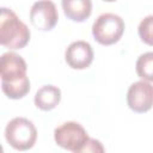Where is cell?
<instances>
[{
	"label": "cell",
	"mask_w": 153,
	"mask_h": 153,
	"mask_svg": "<svg viewBox=\"0 0 153 153\" xmlns=\"http://www.w3.org/2000/svg\"><path fill=\"white\" fill-rule=\"evenodd\" d=\"M0 43L7 49H22L30 41V30L19 17L7 7H1Z\"/></svg>",
	"instance_id": "obj_1"
},
{
	"label": "cell",
	"mask_w": 153,
	"mask_h": 153,
	"mask_svg": "<svg viewBox=\"0 0 153 153\" xmlns=\"http://www.w3.org/2000/svg\"><path fill=\"white\" fill-rule=\"evenodd\" d=\"M5 139L12 148L17 151H27L36 143L37 129L30 120L25 117H14L5 128Z\"/></svg>",
	"instance_id": "obj_2"
},
{
	"label": "cell",
	"mask_w": 153,
	"mask_h": 153,
	"mask_svg": "<svg viewBox=\"0 0 153 153\" xmlns=\"http://www.w3.org/2000/svg\"><path fill=\"white\" fill-rule=\"evenodd\" d=\"M123 19L111 12L100 14L92 25V36L102 45L117 43L124 32Z\"/></svg>",
	"instance_id": "obj_3"
},
{
	"label": "cell",
	"mask_w": 153,
	"mask_h": 153,
	"mask_svg": "<svg viewBox=\"0 0 153 153\" xmlns=\"http://www.w3.org/2000/svg\"><path fill=\"white\" fill-rule=\"evenodd\" d=\"M54 140L61 148L75 152L88 140V135L80 123L69 121L55 128Z\"/></svg>",
	"instance_id": "obj_4"
},
{
	"label": "cell",
	"mask_w": 153,
	"mask_h": 153,
	"mask_svg": "<svg viewBox=\"0 0 153 153\" xmlns=\"http://www.w3.org/2000/svg\"><path fill=\"white\" fill-rule=\"evenodd\" d=\"M127 104L137 114L147 112L153 106V85L140 80L131 84L127 92Z\"/></svg>",
	"instance_id": "obj_5"
},
{
	"label": "cell",
	"mask_w": 153,
	"mask_h": 153,
	"mask_svg": "<svg viewBox=\"0 0 153 153\" xmlns=\"http://www.w3.org/2000/svg\"><path fill=\"white\" fill-rule=\"evenodd\" d=\"M59 20L56 5L53 1H36L30 10L31 24L41 31H50L55 27Z\"/></svg>",
	"instance_id": "obj_6"
},
{
	"label": "cell",
	"mask_w": 153,
	"mask_h": 153,
	"mask_svg": "<svg viewBox=\"0 0 153 153\" xmlns=\"http://www.w3.org/2000/svg\"><path fill=\"white\" fill-rule=\"evenodd\" d=\"M93 56L94 54L91 44L82 39L72 42L65 51V60L73 69H85L90 67Z\"/></svg>",
	"instance_id": "obj_7"
},
{
	"label": "cell",
	"mask_w": 153,
	"mask_h": 153,
	"mask_svg": "<svg viewBox=\"0 0 153 153\" xmlns=\"http://www.w3.org/2000/svg\"><path fill=\"white\" fill-rule=\"evenodd\" d=\"M26 62L25 60L13 51H7L1 55L0 60V73L1 81H12L20 79L26 75Z\"/></svg>",
	"instance_id": "obj_8"
},
{
	"label": "cell",
	"mask_w": 153,
	"mask_h": 153,
	"mask_svg": "<svg viewBox=\"0 0 153 153\" xmlns=\"http://www.w3.org/2000/svg\"><path fill=\"white\" fill-rule=\"evenodd\" d=\"M65 16L73 22H85L92 13L90 0H63L61 2Z\"/></svg>",
	"instance_id": "obj_9"
},
{
	"label": "cell",
	"mask_w": 153,
	"mask_h": 153,
	"mask_svg": "<svg viewBox=\"0 0 153 153\" xmlns=\"http://www.w3.org/2000/svg\"><path fill=\"white\" fill-rule=\"evenodd\" d=\"M61 100V90L54 85H44L37 90L33 102L35 105L43 110L49 111L59 105Z\"/></svg>",
	"instance_id": "obj_10"
},
{
	"label": "cell",
	"mask_w": 153,
	"mask_h": 153,
	"mask_svg": "<svg viewBox=\"0 0 153 153\" xmlns=\"http://www.w3.org/2000/svg\"><path fill=\"white\" fill-rule=\"evenodd\" d=\"M2 92L10 99H22L30 91V80L29 76L25 75L20 79L12 81H1Z\"/></svg>",
	"instance_id": "obj_11"
},
{
	"label": "cell",
	"mask_w": 153,
	"mask_h": 153,
	"mask_svg": "<svg viewBox=\"0 0 153 153\" xmlns=\"http://www.w3.org/2000/svg\"><path fill=\"white\" fill-rule=\"evenodd\" d=\"M135 69L143 81H153V51L141 54L136 60Z\"/></svg>",
	"instance_id": "obj_12"
},
{
	"label": "cell",
	"mask_w": 153,
	"mask_h": 153,
	"mask_svg": "<svg viewBox=\"0 0 153 153\" xmlns=\"http://www.w3.org/2000/svg\"><path fill=\"white\" fill-rule=\"evenodd\" d=\"M141 41L148 45H153V14L145 17L137 27Z\"/></svg>",
	"instance_id": "obj_13"
},
{
	"label": "cell",
	"mask_w": 153,
	"mask_h": 153,
	"mask_svg": "<svg viewBox=\"0 0 153 153\" xmlns=\"http://www.w3.org/2000/svg\"><path fill=\"white\" fill-rule=\"evenodd\" d=\"M73 153H105V149H104L103 143L99 140L88 137V140L78 151Z\"/></svg>",
	"instance_id": "obj_14"
}]
</instances>
